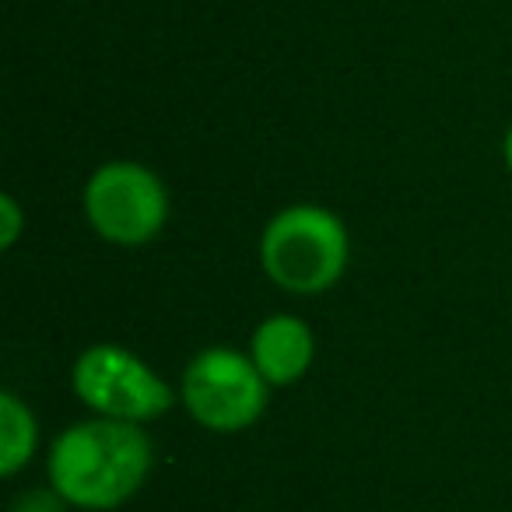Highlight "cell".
Returning <instances> with one entry per match:
<instances>
[{
	"label": "cell",
	"instance_id": "6da1fadb",
	"mask_svg": "<svg viewBox=\"0 0 512 512\" xmlns=\"http://www.w3.org/2000/svg\"><path fill=\"white\" fill-rule=\"evenodd\" d=\"M155 463L148 432L130 421H78L53 442L46 474L50 488L74 509L109 512L144 488Z\"/></svg>",
	"mask_w": 512,
	"mask_h": 512
},
{
	"label": "cell",
	"instance_id": "52a82bcc",
	"mask_svg": "<svg viewBox=\"0 0 512 512\" xmlns=\"http://www.w3.org/2000/svg\"><path fill=\"white\" fill-rule=\"evenodd\" d=\"M39 442L36 414L11 390L0 393V474L15 477L32 460Z\"/></svg>",
	"mask_w": 512,
	"mask_h": 512
},
{
	"label": "cell",
	"instance_id": "5b68a950",
	"mask_svg": "<svg viewBox=\"0 0 512 512\" xmlns=\"http://www.w3.org/2000/svg\"><path fill=\"white\" fill-rule=\"evenodd\" d=\"M267 379L253 358L232 348H207L183 372V404L211 432H242L267 407Z\"/></svg>",
	"mask_w": 512,
	"mask_h": 512
},
{
	"label": "cell",
	"instance_id": "7a4b0ae2",
	"mask_svg": "<svg viewBox=\"0 0 512 512\" xmlns=\"http://www.w3.org/2000/svg\"><path fill=\"white\" fill-rule=\"evenodd\" d=\"M348 228L334 211L292 204L267 221L260 235V264L267 278L292 295H320L348 271Z\"/></svg>",
	"mask_w": 512,
	"mask_h": 512
},
{
	"label": "cell",
	"instance_id": "8992f818",
	"mask_svg": "<svg viewBox=\"0 0 512 512\" xmlns=\"http://www.w3.org/2000/svg\"><path fill=\"white\" fill-rule=\"evenodd\" d=\"M316 355L313 330L299 316H271L253 330L249 358L271 386L299 383Z\"/></svg>",
	"mask_w": 512,
	"mask_h": 512
},
{
	"label": "cell",
	"instance_id": "277c9868",
	"mask_svg": "<svg viewBox=\"0 0 512 512\" xmlns=\"http://www.w3.org/2000/svg\"><path fill=\"white\" fill-rule=\"evenodd\" d=\"M85 218L113 246H144L165 228L169 190L137 162H106L85 183Z\"/></svg>",
	"mask_w": 512,
	"mask_h": 512
},
{
	"label": "cell",
	"instance_id": "ba28073f",
	"mask_svg": "<svg viewBox=\"0 0 512 512\" xmlns=\"http://www.w3.org/2000/svg\"><path fill=\"white\" fill-rule=\"evenodd\" d=\"M11 512H67V502L53 488L50 491L32 488V491H25V495L15 498Z\"/></svg>",
	"mask_w": 512,
	"mask_h": 512
},
{
	"label": "cell",
	"instance_id": "9c48e42d",
	"mask_svg": "<svg viewBox=\"0 0 512 512\" xmlns=\"http://www.w3.org/2000/svg\"><path fill=\"white\" fill-rule=\"evenodd\" d=\"M0 218H4V225H0V246L11 249L18 239V232H22V211H18V204H15L11 193L0 197Z\"/></svg>",
	"mask_w": 512,
	"mask_h": 512
},
{
	"label": "cell",
	"instance_id": "30bf717a",
	"mask_svg": "<svg viewBox=\"0 0 512 512\" xmlns=\"http://www.w3.org/2000/svg\"><path fill=\"white\" fill-rule=\"evenodd\" d=\"M505 165H509V172H512V127H509V134H505Z\"/></svg>",
	"mask_w": 512,
	"mask_h": 512
},
{
	"label": "cell",
	"instance_id": "3957f363",
	"mask_svg": "<svg viewBox=\"0 0 512 512\" xmlns=\"http://www.w3.org/2000/svg\"><path fill=\"white\" fill-rule=\"evenodd\" d=\"M71 383L81 404L92 407L99 418L144 425L172 407L169 383L120 344H92L74 362Z\"/></svg>",
	"mask_w": 512,
	"mask_h": 512
}]
</instances>
